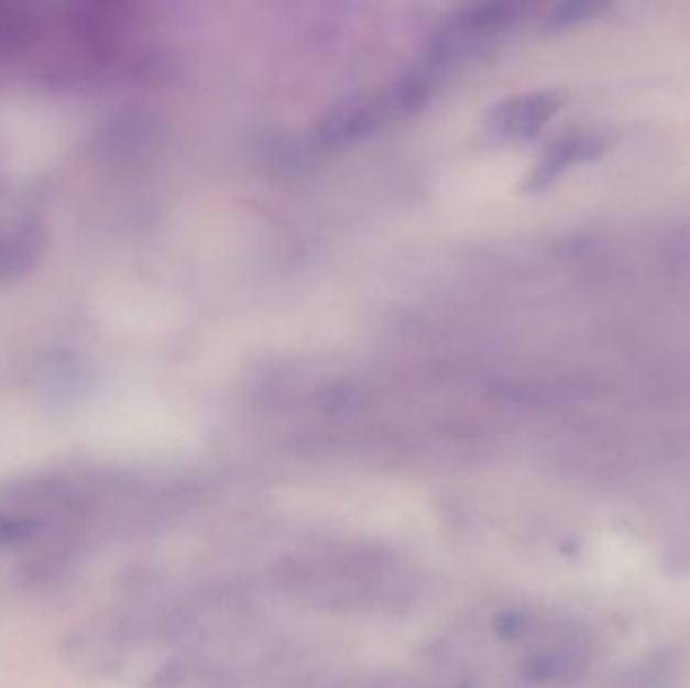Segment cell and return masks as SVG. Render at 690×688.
Segmentation results:
<instances>
[{
	"label": "cell",
	"mask_w": 690,
	"mask_h": 688,
	"mask_svg": "<svg viewBox=\"0 0 690 688\" xmlns=\"http://www.w3.org/2000/svg\"><path fill=\"white\" fill-rule=\"evenodd\" d=\"M519 642L529 644L521 670L537 685H568L592 665V636L578 624L541 629L533 618L532 629Z\"/></svg>",
	"instance_id": "cell-2"
},
{
	"label": "cell",
	"mask_w": 690,
	"mask_h": 688,
	"mask_svg": "<svg viewBox=\"0 0 690 688\" xmlns=\"http://www.w3.org/2000/svg\"><path fill=\"white\" fill-rule=\"evenodd\" d=\"M157 132H160V120H157ZM157 150V144H156ZM156 162H160V154H156Z\"/></svg>",
	"instance_id": "cell-7"
},
{
	"label": "cell",
	"mask_w": 690,
	"mask_h": 688,
	"mask_svg": "<svg viewBox=\"0 0 690 688\" xmlns=\"http://www.w3.org/2000/svg\"><path fill=\"white\" fill-rule=\"evenodd\" d=\"M36 532H39V525L35 521L0 511V549L26 544L35 537Z\"/></svg>",
	"instance_id": "cell-4"
},
{
	"label": "cell",
	"mask_w": 690,
	"mask_h": 688,
	"mask_svg": "<svg viewBox=\"0 0 690 688\" xmlns=\"http://www.w3.org/2000/svg\"><path fill=\"white\" fill-rule=\"evenodd\" d=\"M387 576L394 571L375 556H319L291 569L302 590L324 593L329 604H375L386 598Z\"/></svg>",
	"instance_id": "cell-1"
},
{
	"label": "cell",
	"mask_w": 690,
	"mask_h": 688,
	"mask_svg": "<svg viewBox=\"0 0 690 688\" xmlns=\"http://www.w3.org/2000/svg\"><path fill=\"white\" fill-rule=\"evenodd\" d=\"M607 9L605 2H569L559 7L551 17L549 24L551 26H571V24L581 23V21H590L600 17Z\"/></svg>",
	"instance_id": "cell-6"
},
{
	"label": "cell",
	"mask_w": 690,
	"mask_h": 688,
	"mask_svg": "<svg viewBox=\"0 0 690 688\" xmlns=\"http://www.w3.org/2000/svg\"><path fill=\"white\" fill-rule=\"evenodd\" d=\"M678 660L672 654H658L642 675V688H677Z\"/></svg>",
	"instance_id": "cell-5"
},
{
	"label": "cell",
	"mask_w": 690,
	"mask_h": 688,
	"mask_svg": "<svg viewBox=\"0 0 690 688\" xmlns=\"http://www.w3.org/2000/svg\"><path fill=\"white\" fill-rule=\"evenodd\" d=\"M604 154V144L593 135H568L557 140L556 144L547 150L544 160L539 162L537 170L533 172V188H545L556 181L561 172L580 164L592 162Z\"/></svg>",
	"instance_id": "cell-3"
}]
</instances>
